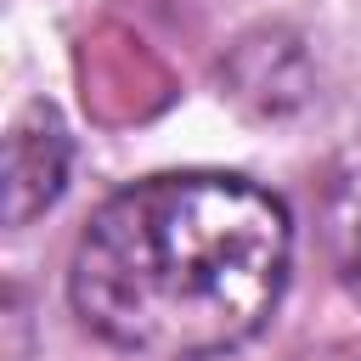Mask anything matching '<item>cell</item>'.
Returning a JSON list of instances; mask_svg holds the SVG:
<instances>
[{
  "mask_svg": "<svg viewBox=\"0 0 361 361\" xmlns=\"http://www.w3.org/2000/svg\"><path fill=\"white\" fill-rule=\"evenodd\" d=\"M288 209L237 175H152L96 209L73 248V310L130 355L209 361L248 344L288 282Z\"/></svg>",
  "mask_w": 361,
  "mask_h": 361,
  "instance_id": "cell-1",
  "label": "cell"
},
{
  "mask_svg": "<svg viewBox=\"0 0 361 361\" xmlns=\"http://www.w3.org/2000/svg\"><path fill=\"white\" fill-rule=\"evenodd\" d=\"M327 254L338 282L361 299V164H350L327 192Z\"/></svg>",
  "mask_w": 361,
  "mask_h": 361,
  "instance_id": "cell-3",
  "label": "cell"
},
{
  "mask_svg": "<svg viewBox=\"0 0 361 361\" xmlns=\"http://www.w3.org/2000/svg\"><path fill=\"white\" fill-rule=\"evenodd\" d=\"M68 130L56 118V107L34 102L23 107V118L6 135V226H28L34 214H45L62 186H68Z\"/></svg>",
  "mask_w": 361,
  "mask_h": 361,
  "instance_id": "cell-2",
  "label": "cell"
}]
</instances>
